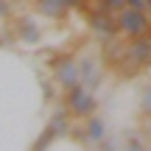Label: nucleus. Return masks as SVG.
Here are the masks:
<instances>
[{
	"instance_id": "obj_1",
	"label": "nucleus",
	"mask_w": 151,
	"mask_h": 151,
	"mask_svg": "<svg viewBox=\"0 0 151 151\" xmlns=\"http://www.w3.org/2000/svg\"><path fill=\"white\" fill-rule=\"evenodd\" d=\"M101 62L106 67V73H115L120 78H134L140 76L143 70L129 59V48H126V37H115V39H106L101 42Z\"/></svg>"
},
{
	"instance_id": "obj_2",
	"label": "nucleus",
	"mask_w": 151,
	"mask_h": 151,
	"mask_svg": "<svg viewBox=\"0 0 151 151\" xmlns=\"http://www.w3.org/2000/svg\"><path fill=\"white\" fill-rule=\"evenodd\" d=\"M62 106L70 112V118L84 120V118H90V115L98 112V95L90 87L76 84L70 90H62Z\"/></svg>"
},
{
	"instance_id": "obj_3",
	"label": "nucleus",
	"mask_w": 151,
	"mask_h": 151,
	"mask_svg": "<svg viewBox=\"0 0 151 151\" xmlns=\"http://www.w3.org/2000/svg\"><path fill=\"white\" fill-rule=\"evenodd\" d=\"M118 17V28L120 37L126 39H137V37H148L151 34V14L148 11H137V9H123Z\"/></svg>"
},
{
	"instance_id": "obj_4",
	"label": "nucleus",
	"mask_w": 151,
	"mask_h": 151,
	"mask_svg": "<svg viewBox=\"0 0 151 151\" xmlns=\"http://www.w3.org/2000/svg\"><path fill=\"white\" fill-rule=\"evenodd\" d=\"M84 20H87V28H90V34L98 39V42H106V39L120 37L118 17H115V14H109V11H104L98 3H95V9H92L90 14L84 17Z\"/></svg>"
},
{
	"instance_id": "obj_5",
	"label": "nucleus",
	"mask_w": 151,
	"mask_h": 151,
	"mask_svg": "<svg viewBox=\"0 0 151 151\" xmlns=\"http://www.w3.org/2000/svg\"><path fill=\"white\" fill-rule=\"evenodd\" d=\"M31 14H14L11 17L9 20L11 22V39H17L22 45H39L42 42V28H39V22Z\"/></svg>"
},
{
	"instance_id": "obj_6",
	"label": "nucleus",
	"mask_w": 151,
	"mask_h": 151,
	"mask_svg": "<svg viewBox=\"0 0 151 151\" xmlns=\"http://www.w3.org/2000/svg\"><path fill=\"white\" fill-rule=\"evenodd\" d=\"M78 70H81V84L90 87V90H98L104 84V76H106V67H104L101 56H92V53H84L78 59Z\"/></svg>"
},
{
	"instance_id": "obj_7",
	"label": "nucleus",
	"mask_w": 151,
	"mask_h": 151,
	"mask_svg": "<svg viewBox=\"0 0 151 151\" xmlns=\"http://www.w3.org/2000/svg\"><path fill=\"white\" fill-rule=\"evenodd\" d=\"M34 14L42 17V20L48 22H65L67 17H70V0H34L31 3Z\"/></svg>"
},
{
	"instance_id": "obj_8",
	"label": "nucleus",
	"mask_w": 151,
	"mask_h": 151,
	"mask_svg": "<svg viewBox=\"0 0 151 151\" xmlns=\"http://www.w3.org/2000/svg\"><path fill=\"white\" fill-rule=\"evenodd\" d=\"M129 48V59L134 62L140 70L151 67V37H137V39H126Z\"/></svg>"
},
{
	"instance_id": "obj_9",
	"label": "nucleus",
	"mask_w": 151,
	"mask_h": 151,
	"mask_svg": "<svg viewBox=\"0 0 151 151\" xmlns=\"http://www.w3.org/2000/svg\"><path fill=\"white\" fill-rule=\"evenodd\" d=\"M84 134L90 137L92 143H101L104 134H106V123H104V118H98V115L84 118Z\"/></svg>"
},
{
	"instance_id": "obj_10",
	"label": "nucleus",
	"mask_w": 151,
	"mask_h": 151,
	"mask_svg": "<svg viewBox=\"0 0 151 151\" xmlns=\"http://www.w3.org/2000/svg\"><path fill=\"white\" fill-rule=\"evenodd\" d=\"M98 6H101L104 11H109V14H120L123 9H129V6H126V0H101Z\"/></svg>"
},
{
	"instance_id": "obj_11",
	"label": "nucleus",
	"mask_w": 151,
	"mask_h": 151,
	"mask_svg": "<svg viewBox=\"0 0 151 151\" xmlns=\"http://www.w3.org/2000/svg\"><path fill=\"white\" fill-rule=\"evenodd\" d=\"M14 14H17V11H14V3H11V0H0V22H9Z\"/></svg>"
},
{
	"instance_id": "obj_12",
	"label": "nucleus",
	"mask_w": 151,
	"mask_h": 151,
	"mask_svg": "<svg viewBox=\"0 0 151 151\" xmlns=\"http://www.w3.org/2000/svg\"><path fill=\"white\" fill-rule=\"evenodd\" d=\"M140 112L146 115V118H151V84L143 90V98H140Z\"/></svg>"
},
{
	"instance_id": "obj_13",
	"label": "nucleus",
	"mask_w": 151,
	"mask_h": 151,
	"mask_svg": "<svg viewBox=\"0 0 151 151\" xmlns=\"http://www.w3.org/2000/svg\"><path fill=\"white\" fill-rule=\"evenodd\" d=\"M126 6H129V9H137V11H148L146 0H126Z\"/></svg>"
},
{
	"instance_id": "obj_14",
	"label": "nucleus",
	"mask_w": 151,
	"mask_h": 151,
	"mask_svg": "<svg viewBox=\"0 0 151 151\" xmlns=\"http://www.w3.org/2000/svg\"><path fill=\"white\" fill-rule=\"evenodd\" d=\"M11 3H14V6H17V3H22V0H11Z\"/></svg>"
},
{
	"instance_id": "obj_15",
	"label": "nucleus",
	"mask_w": 151,
	"mask_h": 151,
	"mask_svg": "<svg viewBox=\"0 0 151 151\" xmlns=\"http://www.w3.org/2000/svg\"><path fill=\"white\" fill-rule=\"evenodd\" d=\"M92 3H101V0H92Z\"/></svg>"
},
{
	"instance_id": "obj_16",
	"label": "nucleus",
	"mask_w": 151,
	"mask_h": 151,
	"mask_svg": "<svg viewBox=\"0 0 151 151\" xmlns=\"http://www.w3.org/2000/svg\"><path fill=\"white\" fill-rule=\"evenodd\" d=\"M0 45H3V39H0Z\"/></svg>"
},
{
	"instance_id": "obj_17",
	"label": "nucleus",
	"mask_w": 151,
	"mask_h": 151,
	"mask_svg": "<svg viewBox=\"0 0 151 151\" xmlns=\"http://www.w3.org/2000/svg\"><path fill=\"white\" fill-rule=\"evenodd\" d=\"M28 3H34V0H28Z\"/></svg>"
},
{
	"instance_id": "obj_18",
	"label": "nucleus",
	"mask_w": 151,
	"mask_h": 151,
	"mask_svg": "<svg viewBox=\"0 0 151 151\" xmlns=\"http://www.w3.org/2000/svg\"><path fill=\"white\" fill-rule=\"evenodd\" d=\"M148 37H151V34H148Z\"/></svg>"
},
{
	"instance_id": "obj_19",
	"label": "nucleus",
	"mask_w": 151,
	"mask_h": 151,
	"mask_svg": "<svg viewBox=\"0 0 151 151\" xmlns=\"http://www.w3.org/2000/svg\"><path fill=\"white\" fill-rule=\"evenodd\" d=\"M148 151H151V148H148Z\"/></svg>"
}]
</instances>
